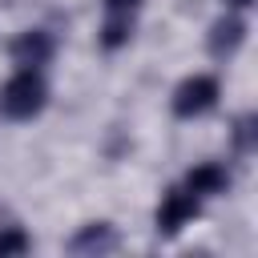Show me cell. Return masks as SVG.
I'll list each match as a JSON object with an SVG mask.
<instances>
[{
    "instance_id": "5",
    "label": "cell",
    "mask_w": 258,
    "mask_h": 258,
    "mask_svg": "<svg viewBox=\"0 0 258 258\" xmlns=\"http://www.w3.org/2000/svg\"><path fill=\"white\" fill-rule=\"evenodd\" d=\"M246 16L242 12H234V8H226L214 24H210V32H206V48H210V56L214 60H230L242 44H246Z\"/></svg>"
},
{
    "instance_id": "4",
    "label": "cell",
    "mask_w": 258,
    "mask_h": 258,
    "mask_svg": "<svg viewBox=\"0 0 258 258\" xmlns=\"http://www.w3.org/2000/svg\"><path fill=\"white\" fill-rule=\"evenodd\" d=\"M52 52H56V40L48 28H24L8 40V56L16 69H44L52 60Z\"/></svg>"
},
{
    "instance_id": "2",
    "label": "cell",
    "mask_w": 258,
    "mask_h": 258,
    "mask_svg": "<svg viewBox=\"0 0 258 258\" xmlns=\"http://www.w3.org/2000/svg\"><path fill=\"white\" fill-rule=\"evenodd\" d=\"M218 101H222V81H218L214 73H189V77H181V81L173 85V93H169V113H173L177 121H198V117L214 113Z\"/></svg>"
},
{
    "instance_id": "7",
    "label": "cell",
    "mask_w": 258,
    "mask_h": 258,
    "mask_svg": "<svg viewBox=\"0 0 258 258\" xmlns=\"http://www.w3.org/2000/svg\"><path fill=\"white\" fill-rule=\"evenodd\" d=\"M137 32V16H121V12H101V28H97V44L101 52H121Z\"/></svg>"
},
{
    "instance_id": "10",
    "label": "cell",
    "mask_w": 258,
    "mask_h": 258,
    "mask_svg": "<svg viewBox=\"0 0 258 258\" xmlns=\"http://www.w3.org/2000/svg\"><path fill=\"white\" fill-rule=\"evenodd\" d=\"M145 0H101V12H121V16H137Z\"/></svg>"
},
{
    "instance_id": "12",
    "label": "cell",
    "mask_w": 258,
    "mask_h": 258,
    "mask_svg": "<svg viewBox=\"0 0 258 258\" xmlns=\"http://www.w3.org/2000/svg\"><path fill=\"white\" fill-rule=\"evenodd\" d=\"M254 0H222V8H234V12H246Z\"/></svg>"
},
{
    "instance_id": "3",
    "label": "cell",
    "mask_w": 258,
    "mask_h": 258,
    "mask_svg": "<svg viewBox=\"0 0 258 258\" xmlns=\"http://www.w3.org/2000/svg\"><path fill=\"white\" fill-rule=\"evenodd\" d=\"M198 214H202V198H194L185 185H173V189L161 194V202H157V210H153V226H157V234L173 238V234H181Z\"/></svg>"
},
{
    "instance_id": "6",
    "label": "cell",
    "mask_w": 258,
    "mask_h": 258,
    "mask_svg": "<svg viewBox=\"0 0 258 258\" xmlns=\"http://www.w3.org/2000/svg\"><path fill=\"white\" fill-rule=\"evenodd\" d=\"M181 185L194 194V198H222V194H230V185H234V173H230V165L226 161H198V165H189L185 169V177H181Z\"/></svg>"
},
{
    "instance_id": "9",
    "label": "cell",
    "mask_w": 258,
    "mask_h": 258,
    "mask_svg": "<svg viewBox=\"0 0 258 258\" xmlns=\"http://www.w3.org/2000/svg\"><path fill=\"white\" fill-rule=\"evenodd\" d=\"M28 250H32V238L24 226H0V258H16Z\"/></svg>"
},
{
    "instance_id": "8",
    "label": "cell",
    "mask_w": 258,
    "mask_h": 258,
    "mask_svg": "<svg viewBox=\"0 0 258 258\" xmlns=\"http://www.w3.org/2000/svg\"><path fill=\"white\" fill-rule=\"evenodd\" d=\"M113 246H117V230L109 222H89V226H81L69 238V250L73 254H109Z\"/></svg>"
},
{
    "instance_id": "11",
    "label": "cell",
    "mask_w": 258,
    "mask_h": 258,
    "mask_svg": "<svg viewBox=\"0 0 258 258\" xmlns=\"http://www.w3.org/2000/svg\"><path fill=\"white\" fill-rule=\"evenodd\" d=\"M250 133H254V117L246 113V117H238V125H234V141H238V149H242V153L250 149Z\"/></svg>"
},
{
    "instance_id": "1",
    "label": "cell",
    "mask_w": 258,
    "mask_h": 258,
    "mask_svg": "<svg viewBox=\"0 0 258 258\" xmlns=\"http://www.w3.org/2000/svg\"><path fill=\"white\" fill-rule=\"evenodd\" d=\"M48 105V81L44 69H12L8 81L0 85V117L4 121H36Z\"/></svg>"
}]
</instances>
